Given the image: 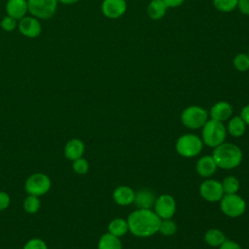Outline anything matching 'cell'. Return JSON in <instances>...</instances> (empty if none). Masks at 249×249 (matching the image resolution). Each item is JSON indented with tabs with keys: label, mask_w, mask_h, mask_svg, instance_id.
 Listing matches in <instances>:
<instances>
[{
	"label": "cell",
	"mask_w": 249,
	"mask_h": 249,
	"mask_svg": "<svg viewBox=\"0 0 249 249\" xmlns=\"http://www.w3.org/2000/svg\"><path fill=\"white\" fill-rule=\"evenodd\" d=\"M18 30L27 38H36L40 35L42 27L38 18L34 17H23L19 19Z\"/></svg>",
	"instance_id": "7c38bea8"
},
{
	"label": "cell",
	"mask_w": 249,
	"mask_h": 249,
	"mask_svg": "<svg viewBox=\"0 0 249 249\" xmlns=\"http://www.w3.org/2000/svg\"><path fill=\"white\" fill-rule=\"evenodd\" d=\"M238 0H213V5L219 12L230 13L236 9Z\"/></svg>",
	"instance_id": "484cf974"
},
{
	"label": "cell",
	"mask_w": 249,
	"mask_h": 249,
	"mask_svg": "<svg viewBox=\"0 0 249 249\" xmlns=\"http://www.w3.org/2000/svg\"><path fill=\"white\" fill-rule=\"evenodd\" d=\"M177 231L176 224L171 219H163L160 221L159 231L165 236H170L174 234Z\"/></svg>",
	"instance_id": "83f0119b"
},
{
	"label": "cell",
	"mask_w": 249,
	"mask_h": 249,
	"mask_svg": "<svg viewBox=\"0 0 249 249\" xmlns=\"http://www.w3.org/2000/svg\"><path fill=\"white\" fill-rule=\"evenodd\" d=\"M232 114V106L227 101L216 102L210 109L209 115L211 119L219 122H224L230 119Z\"/></svg>",
	"instance_id": "4fadbf2b"
},
{
	"label": "cell",
	"mask_w": 249,
	"mask_h": 249,
	"mask_svg": "<svg viewBox=\"0 0 249 249\" xmlns=\"http://www.w3.org/2000/svg\"><path fill=\"white\" fill-rule=\"evenodd\" d=\"M23 249H48L46 242L40 238H31L29 239Z\"/></svg>",
	"instance_id": "4dcf8cb0"
},
{
	"label": "cell",
	"mask_w": 249,
	"mask_h": 249,
	"mask_svg": "<svg viewBox=\"0 0 249 249\" xmlns=\"http://www.w3.org/2000/svg\"><path fill=\"white\" fill-rule=\"evenodd\" d=\"M219 249H242L241 246L233 241V240H228L226 239L220 246H219Z\"/></svg>",
	"instance_id": "836d02e7"
},
{
	"label": "cell",
	"mask_w": 249,
	"mask_h": 249,
	"mask_svg": "<svg viewBox=\"0 0 249 249\" xmlns=\"http://www.w3.org/2000/svg\"><path fill=\"white\" fill-rule=\"evenodd\" d=\"M128 231L137 237H148L159 231L161 219L152 209H136L127 217Z\"/></svg>",
	"instance_id": "6da1fadb"
},
{
	"label": "cell",
	"mask_w": 249,
	"mask_h": 249,
	"mask_svg": "<svg viewBox=\"0 0 249 249\" xmlns=\"http://www.w3.org/2000/svg\"><path fill=\"white\" fill-rule=\"evenodd\" d=\"M57 3V0H27L28 12L36 18L47 19L54 15Z\"/></svg>",
	"instance_id": "52a82bcc"
},
{
	"label": "cell",
	"mask_w": 249,
	"mask_h": 249,
	"mask_svg": "<svg viewBox=\"0 0 249 249\" xmlns=\"http://www.w3.org/2000/svg\"><path fill=\"white\" fill-rule=\"evenodd\" d=\"M10 196L7 193L0 191V211L4 210L6 208H8V206L10 205Z\"/></svg>",
	"instance_id": "1f68e13d"
},
{
	"label": "cell",
	"mask_w": 249,
	"mask_h": 249,
	"mask_svg": "<svg viewBox=\"0 0 249 249\" xmlns=\"http://www.w3.org/2000/svg\"><path fill=\"white\" fill-rule=\"evenodd\" d=\"M97 249H122V242L120 237L107 232L99 238Z\"/></svg>",
	"instance_id": "44dd1931"
},
{
	"label": "cell",
	"mask_w": 249,
	"mask_h": 249,
	"mask_svg": "<svg viewBox=\"0 0 249 249\" xmlns=\"http://www.w3.org/2000/svg\"><path fill=\"white\" fill-rule=\"evenodd\" d=\"M168 8H176L181 6L185 0H162Z\"/></svg>",
	"instance_id": "d590c367"
},
{
	"label": "cell",
	"mask_w": 249,
	"mask_h": 249,
	"mask_svg": "<svg viewBox=\"0 0 249 249\" xmlns=\"http://www.w3.org/2000/svg\"><path fill=\"white\" fill-rule=\"evenodd\" d=\"M220 207L226 216L236 218L245 212L246 203L237 194L224 195L220 200Z\"/></svg>",
	"instance_id": "8992f818"
},
{
	"label": "cell",
	"mask_w": 249,
	"mask_h": 249,
	"mask_svg": "<svg viewBox=\"0 0 249 249\" xmlns=\"http://www.w3.org/2000/svg\"><path fill=\"white\" fill-rule=\"evenodd\" d=\"M240 117H241V119L244 121V123L249 125V104L245 105V106L241 109Z\"/></svg>",
	"instance_id": "e575fe53"
},
{
	"label": "cell",
	"mask_w": 249,
	"mask_h": 249,
	"mask_svg": "<svg viewBox=\"0 0 249 249\" xmlns=\"http://www.w3.org/2000/svg\"><path fill=\"white\" fill-rule=\"evenodd\" d=\"M155 194L148 189H141L135 193L133 202L136 204L137 208L140 209H151L156 201Z\"/></svg>",
	"instance_id": "ac0fdd59"
},
{
	"label": "cell",
	"mask_w": 249,
	"mask_h": 249,
	"mask_svg": "<svg viewBox=\"0 0 249 249\" xmlns=\"http://www.w3.org/2000/svg\"><path fill=\"white\" fill-rule=\"evenodd\" d=\"M227 130L231 136L240 137L245 133L246 124L240 116H235L230 120Z\"/></svg>",
	"instance_id": "ffe728a7"
},
{
	"label": "cell",
	"mask_w": 249,
	"mask_h": 249,
	"mask_svg": "<svg viewBox=\"0 0 249 249\" xmlns=\"http://www.w3.org/2000/svg\"><path fill=\"white\" fill-rule=\"evenodd\" d=\"M84 152H85V144L82 140L78 138H73L69 140L64 147V155L66 159L72 161L82 158Z\"/></svg>",
	"instance_id": "e0dca14e"
},
{
	"label": "cell",
	"mask_w": 249,
	"mask_h": 249,
	"mask_svg": "<svg viewBox=\"0 0 249 249\" xmlns=\"http://www.w3.org/2000/svg\"><path fill=\"white\" fill-rule=\"evenodd\" d=\"M204 240L211 247H219L226 240V236L222 231L218 229H210L205 232Z\"/></svg>",
	"instance_id": "603a6c76"
},
{
	"label": "cell",
	"mask_w": 249,
	"mask_h": 249,
	"mask_svg": "<svg viewBox=\"0 0 249 249\" xmlns=\"http://www.w3.org/2000/svg\"><path fill=\"white\" fill-rule=\"evenodd\" d=\"M40 204L41 203L38 196L28 195V196L23 201V209L29 214H34L39 210Z\"/></svg>",
	"instance_id": "4316f807"
},
{
	"label": "cell",
	"mask_w": 249,
	"mask_h": 249,
	"mask_svg": "<svg viewBox=\"0 0 249 249\" xmlns=\"http://www.w3.org/2000/svg\"><path fill=\"white\" fill-rule=\"evenodd\" d=\"M167 9L162 0H152L147 6V15L151 19L158 20L165 16Z\"/></svg>",
	"instance_id": "d6986e66"
},
{
	"label": "cell",
	"mask_w": 249,
	"mask_h": 249,
	"mask_svg": "<svg viewBox=\"0 0 249 249\" xmlns=\"http://www.w3.org/2000/svg\"><path fill=\"white\" fill-rule=\"evenodd\" d=\"M222 188L225 195L237 194L239 189V181L234 176H227L224 178L223 182H221Z\"/></svg>",
	"instance_id": "cb8c5ba5"
},
{
	"label": "cell",
	"mask_w": 249,
	"mask_h": 249,
	"mask_svg": "<svg viewBox=\"0 0 249 249\" xmlns=\"http://www.w3.org/2000/svg\"><path fill=\"white\" fill-rule=\"evenodd\" d=\"M236 8L241 14L249 16V0H238Z\"/></svg>",
	"instance_id": "d6a6232c"
},
{
	"label": "cell",
	"mask_w": 249,
	"mask_h": 249,
	"mask_svg": "<svg viewBox=\"0 0 249 249\" xmlns=\"http://www.w3.org/2000/svg\"><path fill=\"white\" fill-rule=\"evenodd\" d=\"M28 11L27 0H8L6 3V12L8 16L21 19Z\"/></svg>",
	"instance_id": "9a60e30c"
},
{
	"label": "cell",
	"mask_w": 249,
	"mask_h": 249,
	"mask_svg": "<svg viewBox=\"0 0 249 249\" xmlns=\"http://www.w3.org/2000/svg\"><path fill=\"white\" fill-rule=\"evenodd\" d=\"M211 156L214 159L217 166L226 170L237 167L242 161L243 157L238 146L227 142H224L214 148Z\"/></svg>",
	"instance_id": "7a4b0ae2"
},
{
	"label": "cell",
	"mask_w": 249,
	"mask_h": 249,
	"mask_svg": "<svg viewBox=\"0 0 249 249\" xmlns=\"http://www.w3.org/2000/svg\"><path fill=\"white\" fill-rule=\"evenodd\" d=\"M127 231H128L127 221L122 218H116L112 220L108 225V232L115 236L121 237L124 235Z\"/></svg>",
	"instance_id": "7402d4cb"
},
{
	"label": "cell",
	"mask_w": 249,
	"mask_h": 249,
	"mask_svg": "<svg viewBox=\"0 0 249 249\" xmlns=\"http://www.w3.org/2000/svg\"><path fill=\"white\" fill-rule=\"evenodd\" d=\"M217 168H218V166H217L214 159L212 158V156L201 157L196 161V170L197 174L204 178L212 176L216 172Z\"/></svg>",
	"instance_id": "5bb4252c"
},
{
	"label": "cell",
	"mask_w": 249,
	"mask_h": 249,
	"mask_svg": "<svg viewBox=\"0 0 249 249\" xmlns=\"http://www.w3.org/2000/svg\"><path fill=\"white\" fill-rule=\"evenodd\" d=\"M175 147L180 156L184 158H194L201 152L203 142L197 135L187 133L177 139Z\"/></svg>",
	"instance_id": "277c9868"
},
{
	"label": "cell",
	"mask_w": 249,
	"mask_h": 249,
	"mask_svg": "<svg viewBox=\"0 0 249 249\" xmlns=\"http://www.w3.org/2000/svg\"><path fill=\"white\" fill-rule=\"evenodd\" d=\"M51 179L44 173H34L25 181V191L28 195L40 196L47 194L51 189Z\"/></svg>",
	"instance_id": "ba28073f"
},
{
	"label": "cell",
	"mask_w": 249,
	"mask_h": 249,
	"mask_svg": "<svg viewBox=\"0 0 249 249\" xmlns=\"http://www.w3.org/2000/svg\"><path fill=\"white\" fill-rule=\"evenodd\" d=\"M135 192L128 186H119L113 192L114 201L122 206L128 205L134 200Z\"/></svg>",
	"instance_id": "2e32d148"
},
{
	"label": "cell",
	"mask_w": 249,
	"mask_h": 249,
	"mask_svg": "<svg viewBox=\"0 0 249 249\" xmlns=\"http://www.w3.org/2000/svg\"><path fill=\"white\" fill-rule=\"evenodd\" d=\"M127 4L125 0H103L101 4L102 14L111 19L121 18L126 12Z\"/></svg>",
	"instance_id": "8fae6325"
},
{
	"label": "cell",
	"mask_w": 249,
	"mask_h": 249,
	"mask_svg": "<svg viewBox=\"0 0 249 249\" xmlns=\"http://www.w3.org/2000/svg\"><path fill=\"white\" fill-rule=\"evenodd\" d=\"M57 1L62 4H65V5H72V4L77 3L79 0H57Z\"/></svg>",
	"instance_id": "8d00e7d4"
},
{
	"label": "cell",
	"mask_w": 249,
	"mask_h": 249,
	"mask_svg": "<svg viewBox=\"0 0 249 249\" xmlns=\"http://www.w3.org/2000/svg\"><path fill=\"white\" fill-rule=\"evenodd\" d=\"M1 27L3 30L7 31V32H11L13 30H15V28L17 27V19L10 17V16H6L2 18L1 20Z\"/></svg>",
	"instance_id": "f546056e"
},
{
	"label": "cell",
	"mask_w": 249,
	"mask_h": 249,
	"mask_svg": "<svg viewBox=\"0 0 249 249\" xmlns=\"http://www.w3.org/2000/svg\"><path fill=\"white\" fill-rule=\"evenodd\" d=\"M232 64H233L234 68L239 72L249 71V55H248V53H237L232 60Z\"/></svg>",
	"instance_id": "d4e9b609"
},
{
	"label": "cell",
	"mask_w": 249,
	"mask_h": 249,
	"mask_svg": "<svg viewBox=\"0 0 249 249\" xmlns=\"http://www.w3.org/2000/svg\"><path fill=\"white\" fill-rule=\"evenodd\" d=\"M73 170L77 173V174H86L89 170V162L87 161L86 159L84 158H80L78 160H73Z\"/></svg>",
	"instance_id": "f1b7e54d"
},
{
	"label": "cell",
	"mask_w": 249,
	"mask_h": 249,
	"mask_svg": "<svg viewBox=\"0 0 249 249\" xmlns=\"http://www.w3.org/2000/svg\"><path fill=\"white\" fill-rule=\"evenodd\" d=\"M199 194L206 201L209 202L220 201L225 195L221 182L214 179H207L203 181L199 186Z\"/></svg>",
	"instance_id": "30bf717a"
},
{
	"label": "cell",
	"mask_w": 249,
	"mask_h": 249,
	"mask_svg": "<svg viewBox=\"0 0 249 249\" xmlns=\"http://www.w3.org/2000/svg\"><path fill=\"white\" fill-rule=\"evenodd\" d=\"M227 136V128L222 122L213 119L208 120L201 130L202 142L211 148H216L225 142Z\"/></svg>",
	"instance_id": "3957f363"
},
{
	"label": "cell",
	"mask_w": 249,
	"mask_h": 249,
	"mask_svg": "<svg viewBox=\"0 0 249 249\" xmlns=\"http://www.w3.org/2000/svg\"><path fill=\"white\" fill-rule=\"evenodd\" d=\"M155 213L161 219H171L176 211V201L170 195H160L154 204Z\"/></svg>",
	"instance_id": "9c48e42d"
},
{
	"label": "cell",
	"mask_w": 249,
	"mask_h": 249,
	"mask_svg": "<svg viewBox=\"0 0 249 249\" xmlns=\"http://www.w3.org/2000/svg\"><path fill=\"white\" fill-rule=\"evenodd\" d=\"M208 121V112L196 105H192L183 110L181 113L182 124L191 129L200 128Z\"/></svg>",
	"instance_id": "5b68a950"
},
{
	"label": "cell",
	"mask_w": 249,
	"mask_h": 249,
	"mask_svg": "<svg viewBox=\"0 0 249 249\" xmlns=\"http://www.w3.org/2000/svg\"><path fill=\"white\" fill-rule=\"evenodd\" d=\"M248 53V55H249V47H248V53Z\"/></svg>",
	"instance_id": "74e56055"
}]
</instances>
